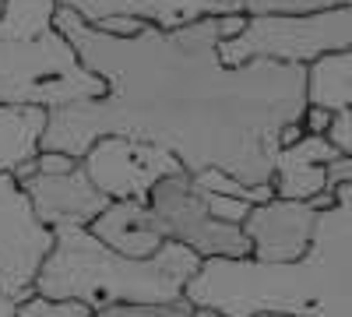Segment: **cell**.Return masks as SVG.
<instances>
[{
    "label": "cell",
    "mask_w": 352,
    "mask_h": 317,
    "mask_svg": "<svg viewBox=\"0 0 352 317\" xmlns=\"http://www.w3.org/2000/svg\"><path fill=\"white\" fill-rule=\"evenodd\" d=\"M247 14L201 18L194 25L116 39L56 8L53 25L106 92L46 113L39 149L81 159L99 138H131L169 152L190 177L222 169L250 187L272 180L278 138L307 109V67L247 61L226 67L219 43Z\"/></svg>",
    "instance_id": "6da1fadb"
},
{
    "label": "cell",
    "mask_w": 352,
    "mask_h": 317,
    "mask_svg": "<svg viewBox=\"0 0 352 317\" xmlns=\"http://www.w3.org/2000/svg\"><path fill=\"white\" fill-rule=\"evenodd\" d=\"M184 300L222 317H352V184L335 187V205L317 212L310 247L292 265L250 257L201 261Z\"/></svg>",
    "instance_id": "7a4b0ae2"
},
{
    "label": "cell",
    "mask_w": 352,
    "mask_h": 317,
    "mask_svg": "<svg viewBox=\"0 0 352 317\" xmlns=\"http://www.w3.org/2000/svg\"><path fill=\"white\" fill-rule=\"evenodd\" d=\"M201 257L180 243H162L152 257H127L99 243L88 229H56L32 293L43 300H71L88 310L116 303L155 307L184 300Z\"/></svg>",
    "instance_id": "3957f363"
},
{
    "label": "cell",
    "mask_w": 352,
    "mask_h": 317,
    "mask_svg": "<svg viewBox=\"0 0 352 317\" xmlns=\"http://www.w3.org/2000/svg\"><path fill=\"white\" fill-rule=\"evenodd\" d=\"M106 85L81 64L56 25L32 39H0V106L64 109L99 99Z\"/></svg>",
    "instance_id": "277c9868"
},
{
    "label": "cell",
    "mask_w": 352,
    "mask_h": 317,
    "mask_svg": "<svg viewBox=\"0 0 352 317\" xmlns=\"http://www.w3.org/2000/svg\"><path fill=\"white\" fill-rule=\"evenodd\" d=\"M345 46H352V8H328L310 14H254L232 39L219 43V61L226 67H240L247 61L307 67Z\"/></svg>",
    "instance_id": "5b68a950"
},
{
    "label": "cell",
    "mask_w": 352,
    "mask_h": 317,
    "mask_svg": "<svg viewBox=\"0 0 352 317\" xmlns=\"http://www.w3.org/2000/svg\"><path fill=\"white\" fill-rule=\"evenodd\" d=\"M144 208H148L152 233L162 243H180L194 250L201 261H212V257L240 261V257H250V240L243 237V229L219 222L208 212L204 190L190 180L187 169L159 180L148 201H144Z\"/></svg>",
    "instance_id": "8992f818"
},
{
    "label": "cell",
    "mask_w": 352,
    "mask_h": 317,
    "mask_svg": "<svg viewBox=\"0 0 352 317\" xmlns=\"http://www.w3.org/2000/svg\"><path fill=\"white\" fill-rule=\"evenodd\" d=\"M53 247V233L36 219L25 190L11 173H0V296H32L39 265Z\"/></svg>",
    "instance_id": "52a82bcc"
},
{
    "label": "cell",
    "mask_w": 352,
    "mask_h": 317,
    "mask_svg": "<svg viewBox=\"0 0 352 317\" xmlns=\"http://www.w3.org/2000/svg\"><path fill=\"white\" fill-rule=\"evenodd\" d=\"M81 169L92 180V187L109 201H148L152 187L184 166L169 152L144 145L131 138H99L92 149L81 155Z\"/></svg>",
    "instance_id": "ba28073f"
},
{
    "label": "cell",
    "mask_w": 352,
    "mask_h": 317,
    "mask_svg": "<svg viewBox=\"0 0 352 317\" xmlns=\"http://www.w3.org/2000/svg\"><path fill=\"white\" fill-rule=\"evenodd\" d=\"M317 208L307 201H282L272 197L254 205L243 219V237L250 240V261L257 265H292L300 261L314 237Z\"/></svg>",
    "instance_id": "9c48e42d"
},
{
    "label": "cell",
    "mask_w": 352,
    "mask_h": 317,
    "mask_svg": "<svg viewBox=\"0 0 352 317\" xmlns=\"http://www.w3.org/2000/svg\"><path fill=\"white\" fill-rule=\"evenodd\" d=\"M18 187L25 190L36 219L50 233H56V229H88L109 205V197H102L92 187V180L85 177L81 159L71 173H60V177L32 173V177L18 180Z\"/></svg>",
    "instance_id": "30bf717a"
},
{
    "label": "cell",
    "mask_w": 352,
    "mask_h": 317,
    "mask_svg": "<svg viewBox=\"0 0 352 317\" xmlns=\"http://www.w3.org/2000/svg\"><path fill=\"white\" fill-rule=\"evenodd\" d=\"M56 8L74 11L92 28H99L109 18H131V21H141V25L162 28V32L194 25L201 18L240 14L232 0H56Z\"/></svg>",
    "instance_id": "8fae6325"
},
{
    "label": "cell",
    "mask_w": 352,
    "mask_h": 317,
    "mask_svg": "<svg viewBox=\"0 0 352 317\" xmlns=\"http://www.w3.org/2000/svg\"><path fill=\"white\" fill-rule=\"evenodd\" d=\"M338 159L324 134H303L296 145L278 149L272 166V194L282 201H310L328 190V166Z\"/></svg>",
    "instance_id": "7c38bea8"
},
{
    "label": "cell",
    "mask_w": 352,
    "mask_h": 317,
    "mask_svg": "<svg viewBox=\"0 0 352 317\" xmlns=\"http://www.w3.org/2000/svg\"><path fill=\"white\" fill-rule=\"evenodd\" d=\"M88 233L127 257H152L162 247V240L152 233L148 208L141 201H109L106 212L88 226Z\"/></svg>",
    "instance_id": "4fadbf2b"
},
{
    "label": "cell",
    "mask_w": 352,
    "mask_h": 317,
    "mask_svg": "<svg viewBox=\"0 0 352 317\" xmlns=\"http://www.w3.org/2000/svg\"><path fill=\"white\" fill-rule=\"evenodd\" d=\"M43 131H46V109L0 106V173H14L21 162L36 159Z\"/></svg>",
    "instance_id": "5bb4252c"
},
{
    "label": "cell",
    "mask_w": 352,
    "mask_h": 317,
    "mask_svg": "<svg viewBox=\"0 0 352 317\" xmlns=\"http://www.w3.org/2000/svg\"><path fill=\"white\" fill-rule=\"evenodd\" d=\"M307 106L335 113L352 109V46L307 64Z\"/></svg>",
    "instance_id": "9a60e30c"
},
{
    "label": "cell",
    "mask_w": 352,
    "mask_h": 317,
    "mask_svg": "<svg viewBox=\"0 0 352 317\" xmlns=\"http://www.w3.org/2000/svg\"><path fill=\"white\" fill-rule=\"evenodd\" d=\"M56 0H4L0 8V39H32L53 28Z\"/></svg>",
    "instance_id": "2e32d148"
},
{
    "label": "cell",
    "mask_w": 352,
    "mask_h": 317,
    "mask_svg": "<svg viewBox=\"0 0 352 317\" xmlns=\"http://www.w3.org/2000/svg\"><path fill=\"white\" fill-rule=\"evenodd\" d=\"M201 190H208V194H222V197H236V201H247V205H264V201H272V184H261V187H250L236 177H229V173L222 169H201L190 177Z\"/></svg>",
    "instance_id": "e0dca14e"
},
{
    "label": "cell",
    "mask_w": 352,
    "mask_h": 317,
    "mask_svg": "<svg viewBox=\"0 0 352 317\" xmlns=\"http://www.w3.org/2000/svg\"><path fill=\"white\" fill-rule=\"evenodd\" d=\"M240 14H310L328 8H352V0H232Z\"/></svg>",
    "instance_id": "ac0fdd59"
},
{
    "label": "cell",
    "mask_w": 352,
    "mask_h": 317,
    "mask_svg": "<svg viewBox=\"0 0 352 317\" xmlns=\"http://www.w3.org/2000/svg\"><path fill=\"white\" fill-rule=\"evenodd\" d=\"M14 317H92V310L71 303V300H43V296H25L14 310Z\"/></svg>",
    "instance_id": "d6986e66"
},
{
    "label": "cell",
    "mask_w": 352,
    "mask_h": 317,
    "mask_svg": "<svg viewBox=\"0 0 352 317\" xmlns=\"http://www.w3.org/2000/svg\"><path fill=\"white\" fill-rule=\"evenodd\" d=\"M194 303L190 300H176V303H155V307H131V303H116L92 310V317H190Z\"/></svg>",
    "instance_id": "ffe728a7"
},
{
    "label": "cell",
    "mask_w": 352,
    "mask_h": 317,
    "mask_svg": "<svg viewBox=\"0 0 352 317\" xmlns=\"http://www.w3.org/2000/svg\"><path fill=\"white\" fill-rule=\"evenodd\" d=\"M204 205H208V212H212L219 222H229V226H243L247 212L254 208V205H247V201L222 197V194H208V190H204Z\"/></svg>",
    "instance_id": "44dd1931"
},
{
    "label": "cell",
    "mask_w": 352,
    "mask_h": 317,
    "mask_svg": "<svg viewBox=\"0 0 352 317\" xmlns=\"http://www.w3.org/2000/svg\"><path fill=\"white\" fill-rule=\"evenodd\" d=\"M324 138L331 141V149L338 155H352V109L349 113H335Z\"/></svg>",
    "instance_id": "7402d4cb"
},
{
    "label": "cell",
    "mask_w": 352,
    "mask_h": 317,
    "mask_svg": "<svg viewBox=\"0 0 352 317\" xmlns=\"http://www.w3.org/2000/svg\"><path fill=\"white\" fill-rule=\"evenodd\" d=\"M32 162H36V173H46V177H60V173H71L78 166V159H71L64 152H46V149H39V155Z\"/></svg>",
    "instance_id": "603a6c76"
},
{
    "label": "cell",
    "mask_w": 352,
    "mask_h": 317,
    "mask_svg": "<svg viewBox=\"0 0 352 317\" xmlns=\"http://www.w3.org/2000/svg\"><path fill=\"white\" fill-rule=\"evenodd\" d=\"M303 134H328V124H331V113L328 109H320V106H307L303 109Z\"/></svg>",
    "instance_id": "cb8c5ba5"
},
{
    "label": "cell",
    "mask_w": 352,
    "mask_h": 317,
    "mask_svg": "<svg viewBox=\"0 0 352 317\" xmlns=\"http://www.w3.org/2000/svg\"><path fill=\"white\" fill-rule=\"evenodd\" d=\"M342 184H352V155H338L328 166V190H335Z\"/></svg>",
    "instance_id": "d4e9b609"
},
{
    "label": "cell",
    "mask_w": 352,
    "mask_h": 317,
    "mask_svg": "<svg viewBox=\"0 0 352 317\" xmlns=\"http://www.w3.org/2000/svg\"><path fill=\"white\" fill-rule=\"evenodd\" d=\"M257 317H275V314H257Z\"/></svg>",
    "instance_id": "484cf974"
},
{
    "label": "cell",
    "mask_w": 352,
    "mask_h": 317,
    "mask_svg": "<svg viewBox=\"0 0 352 317\" xmlns=\"http://www.w3.org/2000/svg\"><path fill=\"white\" fill-rule=\"evenodd\" d=\"M0 8H4V0H0Z\"/></svg>",
    "instance_id": "4316f807"
},
{
    "label": "cell",
    "mask_w": 352,
    "mask_h": 317,
    "mask_svg": "<svg viewBox=\"0 0 352 317\" xmlns=\"http://www.w3.org/2000/svg\"><path fill=\"white\" fill-rule=\"evenodd\" d=\"M219 317H222V314H219Z\"/></svg>",
    "instance_id": "83f0119b"
}]
</instances>
